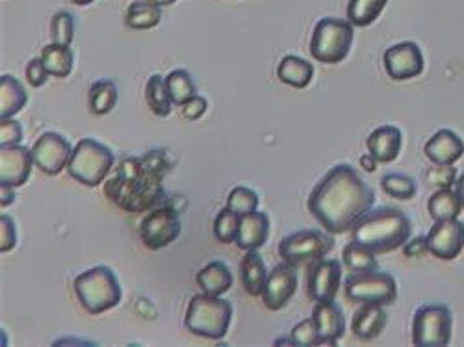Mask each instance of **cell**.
I'll use <instances>...</instances> for the list:
<instances>
[{
    "label": "cell",
    "instance_id": "cell-1",
    "mask_svg": "<svg viewBox=\"0 0 464 347\" xmlns=\"http://www.w3.org/2000/svg\"><path fill=\"white\" fill-rule=\"evenodd\" d=\"M375 205V191L350 164L331 168L308 196V212L331 235L353 228Z\"/></svg>",
    "mask_w": 464,
    "mask_h": 347
},
{
    "label": "cell",
    "instance_id": "cell-8",
    "mask_svg": "<svg viewBox=\"0 0 464 347\" xmlns=\"http://www.w3.org/2000/svg\"><path fill=\"white\" fill-rule=\"evenodd\" d=\"M345 297L361 304H392L398 299V284L391 274L375 272L352 274L343 283Z\"/></svg>",
    "mask_w": 464,
    "mask_h": 347
},
{
    "label": "cell",
    "instance_id": "cell-22",
    "mask_svg": "<svg viewBox=\"0 0 464 347\" xmlns=\"http://www.w3.org/2000/svg\"><path fill=\"white\" fill-rule=\"evenodd\" d=\"M269 238V217L266 212H253L242 216L240 230L237 236V246L244 251L260 249Z\"/></svg>",
    "mask_w": 464,
    "mask_h": 347
},
{
    "label": "cell",
    "instance_id": "cell-2",
    "mask_svg": "<svg viewBox=\"0 0 464 347\" xmlns=\"http://www.w3.org/2000/svg\"><path fill=\"white\" fill-rule=\"evenodd\" d=\"M169 171L164 150H150L145 157H127L104 184V196L125 212L157 208L164 199L162 180Z\"/></svg>",
    "mask_w": 464,
    "mask_h": 347
},
{
    "label": "cell",
    "instance_id": "cell-28",
    "mask_svg": "<svg viewBox=\"0 0 464 347\" xmlns=\"http://www.w3.org/2000/svg\"><path fill=\"white\" fill-rule=\"evenodd\" d=\"M40 58L45 69L49 71V74L56 76V79H67V76L72 72L74 54H72V49L67 45L51 43L44 47Z\"/></svg>",
    "mask_w": 464,
    "mask_h": 347
},
{
    "label": "cell",
    "instance_id": "cell-5",
    "mask_svg": "<svg viewBox=\"0 0 464 347\" xmlns=\"http://www.w3.org/2000/svg\"><path fill=\"white\" fill-rule=\"evenodd\" d=\"M232 320V304L219 295L199 294L193 295L186 308V329L207 340H221Z\"/></svg>",
    "mask_w": 464,
    "mask_h": 347
},
{
    "label": "cell",
    "instance_id": "cell-47",
    "mask_svg": "<svg viewBox=\"0 0 464 347\" xmlns=\"http://www.w3.org/2000/svg\"><path fill=\"white\" fill-rule=\"evenodd\" d=\"M0 191H3V199H0V205H3V208L15 203V191H14L12 186H3V188H0Z\"/></svg>",
    "mask_w": 464,
    "mask_h": 347
},
{
    "label": "cell",
    "instance_id": "cell-3",
    "mask_svg": "<svg viewBox=\"0 0 464 347\" xmlns=\"http://www.w3.org/2000/svg\"><path fill=\"white\" fill-rule=\"evenodd\" d=\"M411 233L412 223L405 212L392 207H381L370 210L353 227L352 238L375 255H384L403 247L409 242Z\"/></svg>",
    "mask_w": 464,
    "mask_h": 347
},
{
    "label": "cell",
    "instance_id": "cell-46",
    "mask_svg": "<svg viewBox=\"0 0 464 347\" xmlns=\"http://www.w3.org/2000/svg\"><path fill=\"white\" fill-rule=\"evenodd\" d=\"M377 159L373 157V154H362V157H361V168L366 171V173H373L375 169H377Z\"/></svg>",
    "mask_w": 464,
    "mask_h": 347
},
{
    "label": "cell",
    "instance_id": "cell-33",
    "mask_svg": "<svg viewBox=\"0 0 464 347\" xmlns=\"http://www.w3.org/2000/svg\"><path fill=\"white\" fill-rule=\"evenodd\" d=\"M389 0H350L347 5V19L353 26L364 28L379 19Z\"/></svg>",
    "mask_w": 464,
    "mask_h": 347
},
{
    "label": "cell",
    "instance_id": "cell-35",
    "mask_svg": "<svg viewBox=\"0 0 464 347\" xmlns=\"http://www.w3.org/2000/svg\"><path fill=\"white\" fill-rule=\"evenodd\" d=\"M381 188L386 196H391L400 201H409L416 196L418 186L416 182L401 173H389L381 178Z\"/></svg>",
    "mask_w": 464,
    "mask_h": 347
},
{
    "label": "cell",
    "instance_id": "cell-9",
    "mask_svg": "<svg viewBox=\"0 0 464 347\" xmlns=\"http://www.w3.org/2000/svg\"><path fill=\"white\" fill-rule=\"evenodd\" d=\"M453 318L446 304H423L412 320V342L420 347H442L451 342Z\"/></svg>",
    "mask_w": 464,
    "mask_h": 347
},
{
    "label": "cell",
    "instance_id": "cell-27",
    "mask_svg": "<svg viewBox=\"0 0 464 347\" xmlns=\"http://www.w3.org/2000/svg\"><path fill=\"white\" fill-rule=\"evenodd\" d=\"M162 21V8L157 0H136L127 10L125 23L132 30H150Z\"/></svg>",
    "mask_w": 464,
    "mask_h": 347
},
{
    "label": "cell",
    "instance_id": "cell-13",
    "mask_svg": "<svg viewBox=\"0 0 464 347\" xmlns=\"http://www.w3.org/2000/svg\"><path fill=\"white\" fill-rule=\"evenodd\" d=\"M297 292V265L290 262L277 264L267 274V281L262 292V301L267 311L277 313L292 301Z\"/></svg>",
    "mask_w": 464,
    "mask_h": 347
},
{
    "label": "cell",
    "instance_id": "cell-6",
    "mask_svg": "<svg viewBox=\"0 0 464 347\" xmlns=\"http://www.w3.org/2000/svg\"><path fill=\"white\" fill-rule=\"evenodd\" d=\"M115 157L110 147L93 138H82L72 147L71 160L67 166L69 175L88 188H97L104 182L111 171Z\"/></svg>",
    "mask_w": 464,
    "mask_h": 347
},
{
    "label": "cell",
    "instance_id": "cell-37",
    "mask_svg": "<svg viewBox=\"0 0 464 347\" xmlns=\"http://www.w3.org/2000/svg\"><path fill=\"white\" fill-rule=\"evenodd\" d=\"M258 203H260V199L256 196V191H253L251 188H246V186L232 188L228 198H227V208L235 210L240 216H247V214L256 212Z\"/></svg>",
    "mask_w": 464,
    "mask_h": 347
},
{
    "label": "cell",
    "instance_id": "cell-31",
    "mask_svg": "<svg viewBox=\"0 0 464 347\" xmlns=\"http://www.w3.org/2000/svg\"><path fill=\"white\" fill-rule=\"evenodd\" d=\"M120 95H118V86H115L111 81H97L92 84L88 92V104L92 113L95 115H106L110 113L115 104H118Z\"/></svg>",
    "mask_w": 464,
    "mask_h": 347
},
{
    "label": "cell",
    "instance_id": "cell-7",
    "mask_svg": "<svg viewBox=\"0 0 464 347\" xmlns=\"http://www.w3.org/2000/svg\"><path fill=\"white\" fill-rule=\"evenodd\" d=\"M355 40L353 24L350 21L325 17L318 21L313 40H311V54L320 63H340L350 54Z\"/></svg>",
    "mask_w": 464,
    "mask_h": 347
},
{
    "label": "cell",
    "instance_id": "cell-29",
    "mask_svg": "<svg viewBox=\"0 0 464 347\" xmlns=\"http://www.w3.org/2000/svg\"><path fill=\"white\" fill-rule=\"evenodd\" d=\"M428 210L435 221L457 219L462 212V201L457 191H453L451 188H442L430 198Z\"/></svg>",
    "mask_w": 464,
    "mask_h": 347
},
{
    "label": "cell",
    "instance_id": "cell-30",
    "mask_svg": "<svg viewBox=\"0 0 464 347\" xmlns=\"http://www.w3.org/2000/svg\"><path fill=\"white\" fill-rule=\"evenodd\" d=\"M145 101H147V106L150 108V111L154 115H159V118H168V115L171 113L173 101H171L169 90L166 86V79H162L160 74H152L147 81Z\"/></svg>",
    "mask_w": 464,
    "mask_h": 347
},
{
    "label": "cell",
    "instance_id": "cell-19",
    "mask_svg": "<svg viewBox=\"0 0 464 347\" xmlns=\"http://www.w3.org/2000/svg\"><path fill=\"white\" fill-rule=\"evenodd\" d=\"M313 318L318 325L322 345H336L345 333V318L342 308L334 301L316 303L313 308Z\"/></svg>",
    "mask_w": 464,
    "mask_h": 347
},
{
    "label": "cell",
    "instance_id": "cell-12",
    "mask_svg": "<svg viewBox=\"0 0 464 347\" xmlns=\"http://www.w3.org/2000/svg\"><path fill=\"white\" fill-rule=\"evenodd\" d=\"M72 147L58 132H44L32 147V157L35 168L45 175H60L71 160Z\"/></svg>",
    "mask_w": 464,
    "mask_h": 347
},
{
    "label": "cell",
    "instance_id": "cell-4",
    "mask_svg": "<svg viewBox=\"0 0 464 347\" xmlns=\"http://www.w3.org/2000/svg\"><path fill=\"white\" fill-rule=\"evenodd\" d=\"M72 286L81 306L92 316L111 311L121 303L123 297L120 281L108 265H95L88 272L76 275Z\"/></svg>",
    "mask_w": 464,
    "mask_h": 347
},
{
    "label": "cell",
    "instance_id": "cell-24",
    "mask_svg": "<svg viewBox=\"0 0 464 347\" xmlns=\"http://www.w3.org/2000/svg\"><path fill=\"white\" fill-rule=\"evenodd\" d=\"M240 281L251 297H260L267 281L266 264L256 251H246L240 262Z\"/></svg>",
    "mask_w": 464,
    "mask_h": 347
},
{
    "label": "cell",
    "instance_id": "cell-38",
    "mask_svg": "<svg viewBox=\"0 0 464 347\" xmlns=\"http://www.w3.org/2000/svg\"><path fill=\"white\" fill-rule=\"evenodd\" d=\"M53 43L71 47L74 37V19L69 12H58L51 21Z\"/></svg>",
    "mask_w": 464,
    "mask_h": 347
},
{
    "label": "cell",
    "instance_id": "cell-48",
    "mask_svg": "<svg viewBox=\"0 0 464 347\" xmlns=\"http://www.w3.org/2000/svg\"><path fill=\"white\" fill-rule=\"evenodd\" d=\"M455 191L459 194V198H460V201H462V210H464V171H462V175L460 177H457V182H455Z\"/></svg>",
    "mask_w": 464,
    "mask_h": 347
},
{
    "label": "cell",
    "instance_id": "cell-17",
    "mask_svg": "<svg viewBox=\"0 0 464 347\" xmlns=\"http://www.w3.org/2000/svg\"><path fill=\"white\" fill-rule=\"evenodd\" d=\"M32 149L19 145H8L0 149V186L19 188L28 182L34 168Z\"/></svg>",
    "mask_w": 464,
    "mask_h": 347
},
{
    "label": "cell",
    "instance_id": "cell-15",
    "mask_svg": "<svg viewBox=\"0 0 464 347\" xmlns=\"http://www.w3.org/2000/svg\"><path fill=\"white\" fill-rule=\"evenodd\" d=\"M382 62L386 74L398 82L416 79L423 72V54L414 42H403L386 49Z\"/></svg>",
    "mask_w": 464,
    "mask_h": 347
},
{
    "label": "cell",
    "instance_id": "cell-43",
    "mask_svg": "<svg viewBox=\"0 0 464 347\" xmlns=\"http://www.w3.org/2000/svg\"><path fill=\"white\" fill-rule=\"evenodd\" d=\"M49 76H51V74H49V71L45 69L42 58H34V60L28 62V65H26V79H28V82H30L34 88L45 86L47 81H49Z\"/></svg>",
    "mask_w": 464,
    "mask_h": 347
},
{
    "label": "cell",
    "instance_id": "cell-40",
    "mask_svg": "<svg viewBox=\"0 0 464 347\" xmlns=\"http://www.w3.org/2000/svg\"><path fill=\"white\" fill-rule=\"evenodd\" d=\"M425 180L431 186L437 188H451L457 182V169L453 166H440L437 164V168H431L428 173H425Z\"/></svg>",
    "mask_w": 464,
    "mask_h": 347
},
{
    "label": "cell",
    "instance_id": "cell-11",
    "mask_svg": "<svg viewBox=\"0 0 464 347\" xmlns=\"http://www.w3.org/2000/svg\"><path fill=\"white\" fill-rule=\"evenodd\" d=\"M182 233L179 214L169 207L152 208L140 223V238L150 251L171 246Z\"/></svg>",
    "mask_w": 464,
    "mask_h": 347
},
{
    "label": "cell",
    "instance_id": "cell-16",
    "mask_svg": "<svg viewBox=\"0 0 464 347\" xmlns=\"http://www.w3.org/2000/svg\"><path fill=\"white\" fill-rule=\"evenodd\" d=\"M425 238L433 256L439 260H455L464 247V223L459 219L435 221Z\"/></svg>",
    "mask_w": 464,
    "mask_h": 347
},
{
    "label": "cell",
    "instance_id": "cell-20",
    "mask_svg": "<svg viewBox=\"0 0 464 347\" xmlns=\"http://www.w3.org/2000/svg\"><path fill=\"white\" fill-rule=\"evenodd\" d=\"M401 145H403L401 130L392 125H384V127L375 129L366 140L368 152L373 154L377 162H381V164L394 162L400 157Z\"/></svg>",
    "mask_w": 464,
    "mask_h": 347
},
{
    "label": "cell",
    "instance_id": "cell-36",
    "mask_svg": "<svg viewBox=\"0 0 464 347\" xmlns=\"http://www.w3.org/2000/svg\"><path fill=\"white\" fill-rule=\"evenodd\" d=\"M240 221H242V216L237 214L235 210L223 208L221 212H218V216L214 219L216 240L221 244H235L237 236H238V230H240Z\"/></svg>",
    "mask_w": 464,
    "mask_h": 347
},
{
    "label": "cell",
    "instance_id": "cell-42",
    "mask_svg": "<svg viewBox=\"0 0 464 347\" xmlns=\"http://www.w3.org/2000/svg\"><path fill=\"white\" fill-rule=\"evenodd\" d=\"M23 140V129L21 123L15 120H3L0 123V147H8V145H19Z\"/></svg>",
    "mask_w": 464,
    "mask_h": 347
},
{
    "label": "cell",
    "instance_id": "cell-39",
    "mask_svg": "<svg viewBox=\"0 0 464 347\" xmlns=\"http://www.w3.org/2000/svg\"><path fill=\"white\" fill-rule=\"evenodd\" d=\"M290 336L294 338L295 345H322V336H320V331H318V325L314 322V318H306L303 322H299Z\"/></svg>",
    "mask_w": 464,
    "mask_h": 347
},
{
    "label": "cell",
    "instance_id": "cell-10",
    "mask_svg": "<svg viewBox=\"0 0 464 347\" xmlns=\"http://www.w3.org/2000/svg\"><path fill=\"white\" fill-rule=\"evenodd\" d=\"M334 249V240L320 230H295L279 244L283 260L294 265L314 264L324 260Z\"/></svg>",
    "mask_w": 464,
    "mask_h": 347
},
{
    "label": "cell",
    "instance_id": "cell-44",
    "mask_svg": "<svg viewBox=\"0 0 464 347\" xmlns=\"http://www.w3.org/2000/svg\"><path fill=\"white\" fill-rule=\"evenodd\" d=\"M207 108H208V102L205 97L201 95H196L193 99H189L184 106H182V115L188 120V121H198L201 120L203 115L207 113Z\"/></svg>",
    "mask_w": 464,
    "mask_h": 347
},
{
    "label": "cell",
    "instance_id": "cell-26",
    "mask_svg": "<svg viewBox=\"0 0 464 347\" xmlns=\"http://www.w3.org/2000/svg\"><path fill=\"white\" fill-rule=\"evenodd\" d=\"M279 81L295 90H303L313 82L314 65L299 56H285L277 67Z\"/></svg>",
    "mask_w": 464,
    "mask_h": 347
},
{
    "label": "cell",
    "instance_id": "cell-41",
    "mask_svg": "<svg viewBox=\"0 0 464 347\" xmlns=\"http://www.w3.org/2000/svg\"><path fill=\"white\" fill-rule=\"evenodd\" d=\"M17 246V228L14 217L8 214L0 216V251L8 253Z\"/></svg>",
    "mask_w": 464,
    "mask_h": 347
},
{
    "label": "cell",
    "instance_id": "cell-23",
    "mask_svg": "<svg viewBox=\"0 0 464 347\" xmlns=\"http://www.w3.org/2000/svg\"><path fill=\"white\" fill-rule=\"evenodd\" d=\"M196 283L205 294L221 297L223 294H227L230 290L232 283H235V277H232L227 264L214 260L199 269L196 275Z\"/></svg>",
    "mask_w": 464,
    "mask_h": 347
},
{
    "label": "cell",
    "instance_id": "cell-21",
    "mask_svg": "<svg viewBox=\"0 0 464 347\" xmlns=\"http://www.w3.org/2000/svg\"><path fill=\"white\" fill-rule=\"evenodd\" d=\"M386 323L389 314L384 313L382 304H362L352 320V331L359 340L370 342L384 331Z\"/></svg>",
    "mask_w": 464,
    "mask_h": 347
},
{
    "label": "cell",
    "instance_id": "cell-34",
    "mask_svg": "<svg viewBox=\"0 0 464 347\" xmlns=\"http://www.w3.org/2000/svg\"><path fill=\"white\" fill-rule=\"evenodd\" d=\"M166 86L169 90L171 101L177 106H184L189 99L198 95V86L186 69H175L166 76Z\"/></svg>",
    "mask_w": 464,
    "mask_h": 347
},
{
    "label": "cell",
    "instance_id": "cell-50",
    "mask_svg": "<svg viewBox=\"0 0 464 347\" xmlns=\"http://www.w3.org/2000/svg\"><path fill=\"white\" fill-rule=\"evenodd\" d=\"M71 3L76 6H88V5H93L95 0H71Z\"/></svg>",
    "mask_w": 464,
    "mask_h": 347
},
{
    "label": "cell",
    "instance_id": "cell-32",
    "mask_svg": "<svg viewBox=\"0 0 464 347\" xmlns=\"http://www.w3.org/2000/svg\"><path fill=\"white\" fill-rule=\"evenodd\" d=\"M342 260H343V265L350 269L352 274H364V272H375V269H379L375 253L357 242H352L343 247Z\"/></svg>",
    "mask_w": 464,
    "mask_h": 347
},
{
    "label": "cell",
    "instance_id": "cell-18",
    "mask_svg": "<svg viewBox=\"0 0 464 347\" xmlns=\"http://www.w3.org/2000/svg\"><path fill=\"white\" fill-rule=\"evenodd\" d=\"M425 157H428L435 166H453L464 154V141L453 130L442 129L435 132L423 147Z\"/></svg>",
    "mask_w": 464,
    "mask_h": 347
},
{
    "label": "cell",
    "instance_id": "cell-25",
    "mask_svg": "<svg viewBox=\"0 0 464 347\" xmlns=\"http://www.w3.org/2000/svg\"><path fill=\"white\" fill-rule=\"evenodd\" d=\"M28 102L24 86L12 74H3L0 79V118L10 120L19 113Z\"/></svg>",
    "mask_w": 464,
    "mask_h": 347
},
{
    "label": "cell",
    "instance_id": "cell-14",
    "mask_svg": "<svg viewBox=\"0 0 464 347\" xmlns=\"http://www.w3.org/2000/svg\"><path fill=\"white\" fill-rule=\"evenodd\" d=\"M342 284V264L334 258H324L311 264L306 275L308 297L316 303L334 301Z\"/></svg>",
    "mask_w": 464,
    "mask_h": 347
},
{
    "label": "cell",
    "instance_id": "cell-49",
    "mask_svg": "<svg viewBox=\"0 0 464 347\" xmlns=\"http://www.w3.org/2000/svg\"><path fill=\"white\" fill-rule=\"evenodd\" d=\"M281 343H286V345H295V342H294V338H292V336H288V338H279V340H276V345H281Z\"/></svg>",
    "mask_w": 464,
    "mask_h": 347
},
{
    "label": "cell",
    "instance_id": "cell-45",
    "mask_svg": "<svg viewBox=\"0 0 464 347\" xmlns=\"http://www.w3.org/2000/svg\"><path fill=\"white\" fill-rule=\"evenodd\" d=\"M403 253H405V256H409V258L423 256L425 253H430L428 238H425V236H418V238H414V240H409V242L403 246Z\"/></svg>",
    "mask_w": 464,
    "mask_h": 347
}]
</instances>
